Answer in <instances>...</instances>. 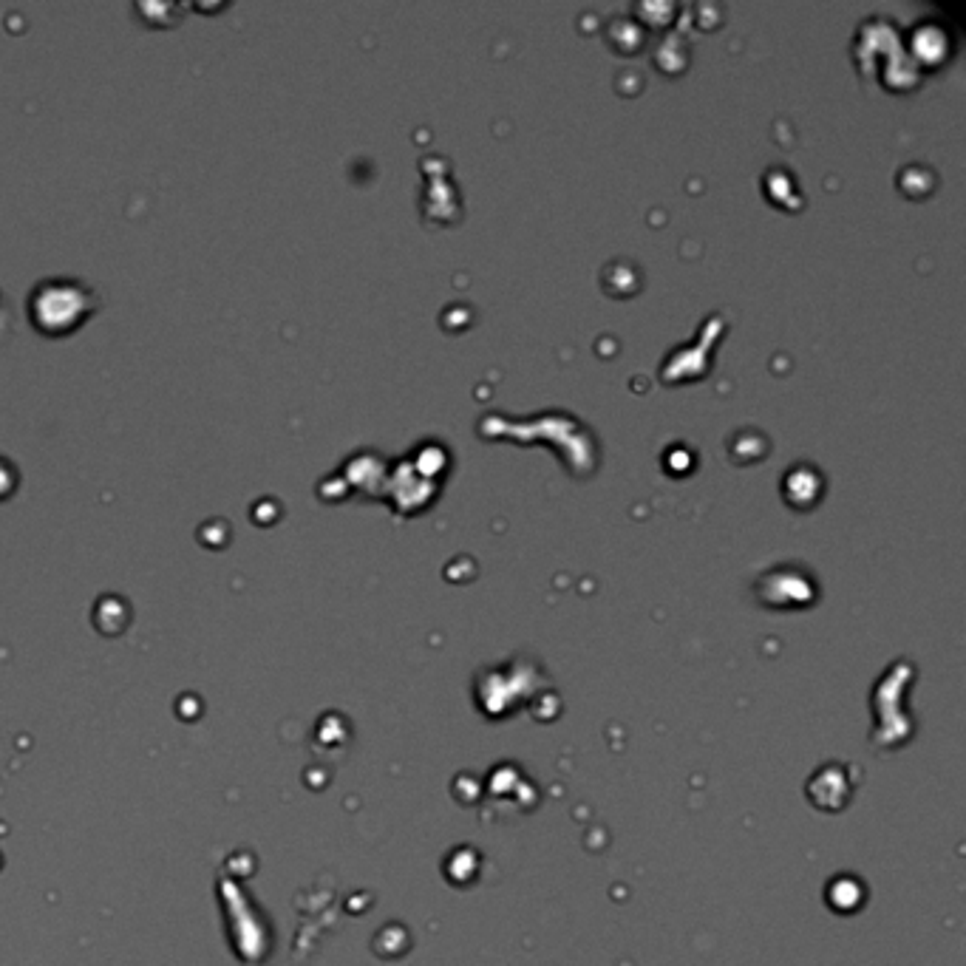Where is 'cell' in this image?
<instances>
[{
  "label": "cell",
  "instance_id": "cell-1",
  "mask_svg": "<svg viewBox=\"0 0 966 966\" xmlns=\"http://www.w3.org/2000/svg\"><path fill=\"white\" fill-rule=\"evenodd\" d=\"M32 321L46 335H63L77 329L94 309V292L80 281H43L32 292Z\"/></svg>",
  "mask_w": 966,
  "mask_h": 966
}]
</instances>
